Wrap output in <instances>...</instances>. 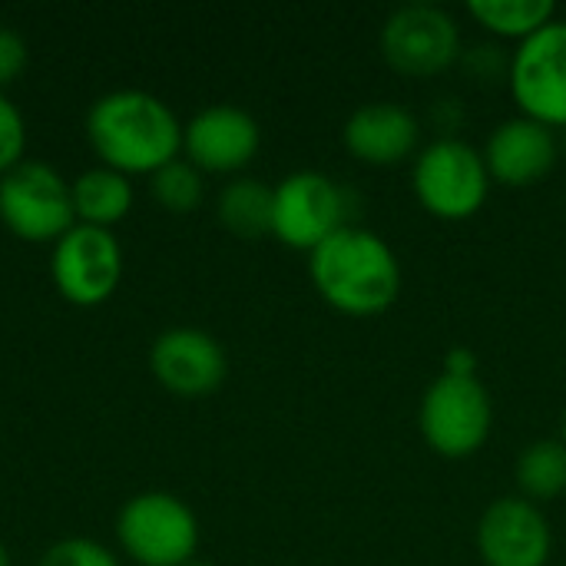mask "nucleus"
<instances>
[{
  "mask_svg": "<svg viewBox=\"0 0 566 566\" xmlns=\"http://www.w3.org/2000/svg\"><path fill=\"white\" fill-rule=\"evenodd\" d=\"M444 375H454V378H478V355L464 345H454L448 355H444Z\"/></svg>",
  "mask_w": 566,
  "mask_h": 566,
  "instance_id": "b1692460",
  "label": "nucleus"
},
{
  "mask_svg": "<svg viewBox=\"0 0 566 566\" xmlns=\"http://www.w3.org/2000/svg\"><path fill=\"white\" fill-rule=\"evenodd\" d=\"M557 139H560V156L566 159V129H560V133H557Z\"/></svg>",
  "mask_w": 566,
  "mask_h": 566,
  "instance_id": "393cba45",
  "label": "nucleus"
},
{
  "mask_svg": "<svg viewBox=\"0 0 566 566\" xmlns=\"http://www.w3.org/2000/svg\"><path fill=\"white\" fill-rule=\"evenodd\" d=\"M0 219L23 242H60L76 226L70 182L40 159H23L0 176Z\"/></svg>",
  "mask_w": 566,
  "mask_h": 566,
  "instance_id": "0eeeda50",
  "label": "nucleus"
},
{
  "mask_svg": "<svg viewBox=\"0 0 566 566\" xmlns=\"http://www.w3.org/2000/svg\"><path fill=\"white\" fill-rule=\"evenodd\" d=\"M415 199L421 209L444 222L474 219L491 196V172L484 153L461 136H438L415 156L411 169Z\"/></svg>",
  "mask_w": 566,
  "mask_h": 566,
  "instance_id": "7ed1b4c3",
  "label": "nucleus"
},
{
  "mask_svg": "<svg viewBox=\"0 0 566 566\" xmlns=\"http://www.w3.org/2000/svg\"><path fill=\"white\" fill-rule=\"evenodd\" d=\"M182 123L146 90H113L86 113V136L103 166L123 176H153L182 153Z\"/></svg>",
  "mask_w": 566,
  "mask_h": 566,
  "instance_id": "f257e3e1",
  "label": "nucleus"
},
{
  "mask_svg": "<svg viewBox=\"0 0 566 566\" xmlns=\"http://www.w3.org/2000/svg\"><path fill=\"white\" fill-rule=\"evenodd\" d=\"M272 202H275V186L252 179V176H235L232 182L222 186L216 199L219 222L245 242H255L262 235H272Z\"/></svg>",
  "mask_w": 566,
  "mask_h": 566,
  "instance_id": "f3484780",
  "label": "nucleus"
},
{
  "mask_svg": "<svg viewBox=\"0 0 566 566\" xmlns=\"http://www.w3.org/2000/svg\"><path fill=\"white\" fill-rule=\"evenodd\" d=\"M70 192H73V209H76L80 226L113 229L133 209L129 176H123L109 166L86 169L83 176H76V182H70Z\"/></svg>",
  "mask_w": 566,
  "mask_h": 566,
  "instance_id": "dca6fc26",
  "label": "nucleus"
},
{
  "mask_svg": "<svg viewBox=\"0 0 566 566\" xmlns=\"http://www.w3.org/2000/svg\"><path fill=\"white\" fill-rule=\"evenodd\" d=\"M262 146V129L252 113L232 103L199 109L182 129V153L199 172L235 176Z\"/></svg>",
  "mask_w": 566,
  "mask_h": 566,
  "instance_id": "f8f14e48",
  "label": "nucleus"
},
{
  "mask_svg": "<svg viewBox=\"0 0 566 566\" xmlns=\"http://www.w3.org/2000/svg\"><path fill=\"white\" fill-rule=\"evenodd\" d=\"M507 86L521 116L551 129H566V20H551L544 30L517 43L511 53Z\"/></svg>",
  "mask_w": 566,
  "mask_h": 566,
  "instance_id": "1a4fd4ad",
  "label": "nucleus"
},
{
  "mask_svg": "<svg viewBox=\"0 0 566 566\" xmlns=\"http://www.w3.org/2000/svg\"><path fill=\"white\" fill-rule=\"evenodd\" d=\"M186 566H212V564H202V560H192V564H186Z\"/></svg>",
  "mask_w": 566,
  "mask_h": 566,
  "instance_id": "cd10ccee",
  "label": "nucleus"
},
{
  "mask_svg": "<svg viewBox=\"0 0 566 566\" xmlns=\"http://www.w3.org/2000/svg\"><path fill=\"white\" fill-rule=\"evenodd\" d=\"M474 544L484 566H547L554 554V531L537 504L511 494L484 507Z\"/></svg>",
  "mask_w": 566,
  "mask_h": 566,
  "instance_id": "9b49d317",
  "label": "nucleus"
},
{
  "mask_svg": "<svg viewBox=\"0 0 566 566\" xmlns=\"http://www.w3.org/2000/svg\"><path fill=\"white\" fill-rule=\"evenodd\" d=\"M27 66V40L13 27H0V93Z\"/></svg>",
  "mask_w": 566,
  "mask_h": 566,
  "instance_id": "5701e85b",
  "label": "nucleus"
},
{
  "mask_svg": "<svg viewBox=\"0 0 566 566\" xmlns=\"http://www.w3.org/2000/svg\"><path fill=\"white\" fill-rule=\"evenodd\" d=\"M149 196L172 216H189L202 206L206 179L189 159H172L149 176Z\"/></svg>",
  "mask_w": 566,
  "mask_h": 566,
  "instance_id": "aec40b11",
  "label": "nucleus"
},
{
  "mask_svg": "<svg viewBox=\"0 0 566 566\" xmlns=\"http://www.w3.org/2000/svg\"><path fill=\"white\" fill-rule=\"evenodd\" d=\"M23 149H27L23 113L13 106L7 93H0V176L10 172L17 163H23Z\"/></svg>",
  "mask_w": 566,
  "mask_h": 566,
  "instance_id": "4be33fe9",
  "label": "nucleus"
},
{
  "mask_svg": "<svg viewBox=\"0 0 566 566\" xmlns=\"http://www.w3.org/2000/svg\"><path fill=\"white\" fill-rule=\"evenodd\" d=\"M149 371L179 398H206L226 381L229 358L209 332L169 328L149 348Z\"/></svg>",
  "mask_w": 566,
  "mask_h": 566,
  "instance_id": "ddd939ff",
  "label": "nucleus"
},
{
  "mask_svg": "<svg viewBox=\"0 0 566 566\" xmlns=\"http://www.w3.org/2000/svg\"><path fill=\"white\" fill-rule=\"evenodd\" d=\"M468 13L488 33L524 43L551 20H557V3L554 0H471Z\"/></svg>",
  "mask_w": 566,
  "mask_h": 566,
  "instance_id": "6ab92c4d",
  "label": "nucleus"
},
{
  "mask_svg": "<svg viewBox=\"0 0 566 566\" xmlns=\"http://www.w3.org/2000/svg\"><path fill=\"white\" fill-rule=\"evenodd\" d=\"M348 212L352 196L342 182L315 169H298L275 186L272 235L282 245L312 255L325 239L352 226Z\"/></svg>",
  "mask_w": 566,
  "mask_h": 566,
  "instance_id": "6e6552de",
  "label": "nucleus"
},
{
  "mask_svg": "<svg viewBox=\"0 0 566 566\" xmlns=\"http://www.w3.org/2000/svg\"><path fill=\"white\" fill-rule=\"evenodd\" d=\"M308 275L322 302L352 318L388 312L401 295V262L371 229L345 226L308 255Z\"/></svg>",
  "mask_w": 566,
  "mask_h": 566,
  "instance_id": "f03ea898",
  "label": "nucleus"
},
{
  "mask_svg": "<svg viewBox=\"0 0 566 566\" xmlns=\"http://www.w3.org/2000/svg\"><path fill=\"white\" fill-rule=\"evenodd\" d=\"M0 566H10V554H7V547L0 544Z\"/></svg>",
  "mask_w": 566,
  "mask_h": 566,
  "instance_id": "a878e982",
  "label": "nucleus"
},
{
  "mask_svg": "<svg viewBox=\"0 0 566 566\" xmlns=\"http://www.w3.org/2000/svg\"><path fill=\"white\" fill-rule=\"evenodd\" d=\"M560 441L566 444V408H564V418H560Z\"/></svg>",
  "mask_w": 566,
  "mask_h": 566,
  "instance_id": "bb28decb",
  "label": "nucleus"
},
{
  "mask_svg": "<svg viewBox=\"0 0 566 566\" xmlns=\"http://www.w3.org/2000/svg\"><path fill=\"white\" fill-rule=\"evenodd\" d=\"M418 428L424 444L448 461L474 458L494 428V401L481 378H434L418 408Z\"/></svg>",
  "mask_w": 566,
  "mask_h": 566,
  "instance_id": "20e7f679",
  "label": "nucleus"
},
{
  "mask_svg": "<svg viewBox=\"0 0 566 566\" xmlns=\"http://www.w3.org/2000/svg\"><path fill=\"white\" fill-rule=\"evenodd\" d=\"M481 153H484L491 182H501L507 189H527L551 176V169L560 159V139H557V129L537 119L511 116L494 126Z\"/></svg>",
  "mask_w": 566,
  "mask_h": 566,
  "instance_id": "4468645a",
  "label": "nucleus"
},
{
  "mask_svg": "<svg viewBox=\"0 0 566 566\" xmlns=\"http://www.w3.org/2000/svg\"><path fill=\"white\" fill-rule=\"evenodd\" d=\"M517 491L531 504H551L566 494V444L560 438L531 441L514 468Z\"/></svg>",
  "mask_w": 566,
  "mask_h": 566,
  "instance_id": "a211bd4d",
  "label": "nucleus"
},
{
  "mask_svg": "<svg viewBox=\"0 0 566 566\" xmlns=\"http://www.w3.org/2000/svg\"><path fill=\"white\" fill-rule=\"evenodd\" d=\"M53 285L56 292L80 305L93 308L103 305L119 279H123V249L113 235V229H96V226H73L56 245H53Z\"/></svg>",
  "mask_w": 566,
  "mask_h": 566,
  "instance_id": "9d476101",
  "label": "nucleus"
},
{
  "mask_svg": "<svg viewBox=\"0 0 566 566\" xmlns=\"http://www.w3.org/2000/svg\"><path fill=\"white\" fill-rule=\"evenodd\" d=\"M342 143H345L348 156H355L358 163L391 169V166H401L405 159L418 156L421 123L408 106L378 99V103L358 106L345 119Z\"/></svg>",
  "mask_w": 566,
  "mask_h": 566,
  "instance_id": "2eb2a0df",
  "label": "nucleus"
},
{
  "mask_svg": "<svg viewBox=\"0 0 566 566\" xmlns=\"http://www.w3.org/2000/svg\"><path fill=\"white\" fill-rule=\"evenodd\" d=\"M40 566H119V560L109 547H103L96 541L66 537L40 557Z\"/></svg>",
  "mask_w": 566,
  "mask_h": 566,
  "instance_id": "412c9836",
  "label": "nucleus"
},
{
  "mask_svg": "<svg viewBox=\"0 0 566 566\" xmlns=\"http://www.w3.org/2000/svg\"><path fill=\"white\" fill-rule=\"evenodd\" d=\"M381 60L408 80H434L461 63L464 43L458 20L438 3H405L378 30Z\"/></svg>",
  "mask_w": 566,
  "mask_h": 566,
  "instance_id": "39448f33",
  "label": "nucleus"
},
{
  "mask_svg": "<svg viewBox=\"0 0 566 566\" xmlns=\"http://www.w3.org/2000/svg\"><path fill=\"white\" fill-rule=\"evenodd\" d=\"M116 537L133 564L186 566L199 551V521L182 497L146 491L123 504Z\"/></svg>",
  "mask_w": 566,
  "mask_h": 566,
  "instance_id": "423d86ee",
  "label": "nucleus"
}]
</instances>
